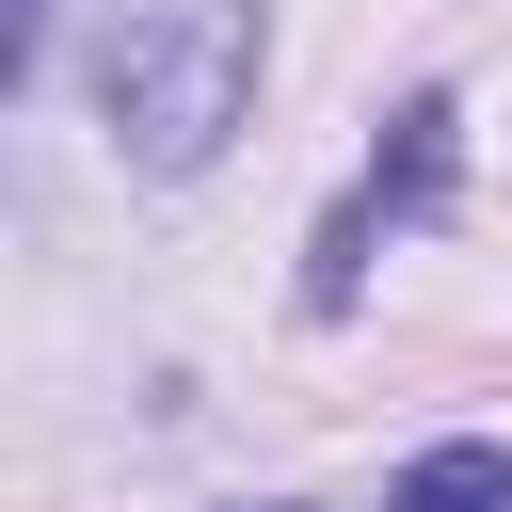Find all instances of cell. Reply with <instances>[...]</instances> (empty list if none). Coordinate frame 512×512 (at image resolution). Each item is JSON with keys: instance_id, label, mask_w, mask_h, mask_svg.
Returning a JSON list of instances; mask_svg holds the SVG:
<instances>
[{"instance_id": "cell-1", "label": "cell", "mask_w": 512, "mask_h": 512, "mask_svg": "<svg viewBox=\"0 0 512 512\" xmlns=\"http://www.w3.org/2000/svg\"><path fill=\"white\" fill-rule=\"evenodd\" d=\"M240 96H256V0H128L96 32V112H112V144L144 176L224 160Z\"/></svg>"}, {"instance_id": "cell-2", "label": "cell", "mask_w": 512, "mask_h": 512, "mask_svg": "<svg viewBox=\"0 0 512 512\" xmlns=\"http://www.w3.org/2000/svg\"><path fill=\"white\" fill-rule=\"evenodd\" d=\"M448 192V96H416L400 112V144L368 160V192L336 208V240H320V304H352V256H368V224H400V208H432Z\"/></svg>"}, {"instance_id": "cell-3", "label": "cell", "mask_w": 512, "mask_h": 512, "mask_svg": "<svg viewBox=\"0 0 512 512\" xmlns=\"http://www.w3.org/2000/svg\"><path fill=\"white\" fill-rule=\"evenodd\" d=\"M384 512H512V448H416Z\"/></svg>"}]
</instances>
